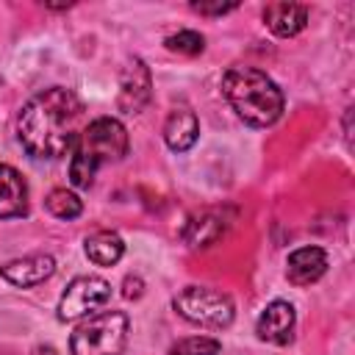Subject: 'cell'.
Instances as JSON below:
<instances>
[{"instance_id":"6da1fadb","label":"cell","mask_w":355,"mask_h":355,"mask_svg":"<svg viewBox=\"0 0 355 355\" xmlns=\"http://www.w3.org/2000/svg\"><path fill=\"white\" fill-rule=\"evenodd\" d=\"M83 114L86 108L75 92L50 86L22 105L17 139L33 158H61L75 147L83 130Z\"/></svg>"},{"instance_id":"7a4b0ae2","label":"cell","mask_w":355,"mask_h":355,"mask_svg":"<svg viewBox=\"0 0 355 355\" xmlns=\"http://www.w3.org/2000/svg\"><path fill=\"white\" fill-rule=\"evenodd\" d=\"M222 94L236 116L252 128H269L283 114L280 86L255 67H230L222 78Z\"/></svg>"},{"instance_id":"3957f363","label":"cell","mask_w":355,"mask_h":355,"mask_svg":"<svg viewBox=\"0 0 355 355\" xmlns=\"http://www.w3.org/2000/svg\"><path fill=\"white\" fill-rule=\"evenodd\" d=\"M128 155V130L119 119L111 116H100L94 122H89L75 147H72V158H69V183L78 189H89L94 183V175L100 166L122 161Z\"/></svg>"},{"instance_id":"277c9868","label":"cell","mask_w":355,"mask_h":355,"mask_svg":"<svg viewBox=\"0 0 355 355\" xmlns=\"http://www.w3.org/2000/svg\"><path fill=\"white\" fill-rule=\"evenodd\" d=\"M128 341V316L122 311H103L75 327L69 338L72 355H122Z\"/></svg>"},{"instance_id":"5b68a950","label":"cell","mask_w":355,"mask_h":355,"mask_svg":"<svg viewBox=\"0 0 355 355\" xmlns=\"http://www.w3.org/2000/svg\"><path fill=\"white\" fill-rule=\"evenodd\" d=\"M172 305L186 322L200 324V327H211V330L227 327L236 316L233 300L225 291L208 288V286H186L183 291L175 294Z\"/></svg>"},{"instance_id":"8992f818","label":"cell","mask_w":355,"mask_h":355,"mask_svg":"<svg viewBox=\"0 0 355 355\" xmlns=\"http://www.w3.org/2000/svg\"><path fill=\"white\" fill-rule=\"evenodd\" d=\"M108 300H111V283L105 277L80 275L64 288V294L58 300V319L61 322H75V319L103 308Z\"/></svg>"},{"instance_id":"52a82bcc","label":"cell","mask_w":355,"mask_h":355,"mask_svg":"<svg viewBox=\"0 0 355 355\" xmlns=\"http://www.w3.org/2000/svg\"><path fill=\"white\" fill-rule=\"evenodd\" d=\"M150 94H153V78L147 64L141 58H130L119 80V108L125 114H139L150 103Z\"/></svg>"},{"instance_id":"ba28073f","label":"cell","mask_w":355,"mask_h":355,"mask_svg":"<svg viewBox=\"0 0 355 355\" xmlns=\"http://www.w3.org/2000/svg\"><path fill=\"white\" fill-rule=\"evenodd\" d=\"M294 322H297V313H294V305L286 302V300H275L269 302L258 322H255V333L261 341H269V344H288L291 336H294Z\"/></svg>"},{"instance_id":"9c48e42d","label":"cell","mask_w":355,"mask_h":355,"mask_svg":"<svg viewBox=\"0 0 355 355\" xmlns=\"http://www.w3.org/2000/svg\"><path fill=\"white\" fill-rule=\"evenodd\" d=\"M53 272H55V261H53V255H47V252L14 258V261H8L6 266H0L3 280H8L11 286H19V288L39 286V283H44L47 277H53Z\"/></svg>"},{"instance_id":"30bf717a","label":"cell","mask_w":355,"mask_h":355,"mask_svg":"<svg viewBox=\"0 0 355 355\" xmlns=\"http://www.w3.org/2000/svg\"><path fill=\"white\" fill-rule=\"evenodd\" d=\"M327 272V252L322 247H300L286 261V277L294 286H311Z\"/></svg>"},{"instance_id":"8fae6325","label":"cell","mask_w":355,"mask_h":355,"mask_svg":"<svg viewBox=\"0 0 355 355\" xmlns=\"http://www.w3.org/2000/svg\"><path fill=\"white\" fill-rule=\"evenodd\" d=\"M197 136H200L197 114L189 105L172 108L166 122H164V141H166V147L175 150V153H186L189 147H194Z\"/></svg>"},{"instance_id":"7c38bea8","label":"cell","mask_w":355,"mask_h":355,"mask_svg":"<svg viewBox=\"0 0 355 355\" xmlns=\"http://www.w3.org/2000/svg\"><path fill=\"white\" fill-rule=\"evenodd\" d=\"M25 214H28V183L14 166L0 164V219H17Z\"/></svg>"},{"instance_id":"4fadbf2b","label":"cell","mask_w":355,"mask_h":355,"mask_svg":"<svg viewBox=\"0 0 355 355\" xmlns=\"http://www.w3.org/2000/svg\"><path fill=\"white\" fill-rule=\"evenodd\" d=\"M263 22L275 36L288 39L308 25V8L300 3H269L263 8Z\"/></svg>"},{"instance_id":"5bb4252c","label":"cell","mask_w":355,"mask_h":355,"mask_svg":"<svg viewBox=\"0 0 355 355\" xmlns=\"http://www.w3.org/2000/svg\"><path fill=\"white\" fill-rule=\"evenodd\" d=\"M225 219L216 214V211H200V214H191L186 227H183V241L189 247H208L214 244L222 233H225Z\"/></svg>"},{"instance_id":"9a60e30c","label":"cell","mask_w":355,"mask_h":355,"mask_svg":"<svg viewBox=\"0 0 355 355\" xmlns=\"http://www.w3.org/2000/svg\"><path fill=\"white\" fill-rule=\"evenodd\" d=\"M83 250H86V258L92 263H97V266H114L122 258V252H125V241L114 230H97V233L86 236Z\"/></svg>"},{"instance_id":"2e32d148","label":"cell","mask_w":355,"mask_h":355,"mask_svg":"<svg viewBox=\"0 0 355 355\" xmlns=\"http://www.w3.org/2000/svg\"><path fill=\"white\" fill-rule=\"evenodd\" d=\"M44 205H47V211H50L53 216L67 219V222H69V219H78V216L83 214V202H80V197L72 194L69 189H53V191L47 194Z\"/></svg>"},{"instance_id":"e0dca14e","label":"cell","mask_w":355,"mask_h":355,"mask_svg":"<svg viewBox=\"0 0 355 355\" xmlns=\"http://www.w3.org/2000/svg\"><path fill=\"white\" fill-rule=\"evenodd\" d=\"M222 344L216 338H208V336H189V338H180L178 344H172L169 355H219Z\"/></svg>"},{"instance_id":"ac0fdd59","label":"cell","mask_w":355,"mask_h":355,"mask_svg":"<svg viewBox=\"0 0 355 355\" xmlns=\"http://www.w3.org/2000/svg\"><path fill=\"white\" fill-rule=\"evenodd\" d=\"M166 50L172 53H180V55H197L202 53L205 47V39L197 33V31H178L175 36H166Z\"/></svg>"},{"instance_id":"d6986e66","label":"cell","mask_w":355,"mask_h":355,"mask_svg":"<svg viewBox=\"0 0 355 355\" xmlns=\"http://www.w3.org/2000/svg\"><path fill=\"white\" fill-rule=\"evenodd\" d=\"M194 11L200 14H211V17H219V14H227L236 8V3H191Z\"/></svg>"}]
</instances>
